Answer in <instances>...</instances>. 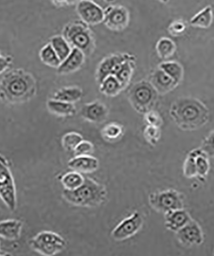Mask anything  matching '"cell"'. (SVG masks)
Wrapping results in <instances>:
<instances>
[{"instance_id":"obj_1","label":"cell","mask_w":214,"mask_h":256,"mask_svg":"<svg viewBox=\"0 0 214 256\" xmlns=\"http://www.w3.org/2000/svg\"><path fill=\"white\" fill-rule=\"evenodd\" d=\"M170 114L178 128L186 132L200 129L210 118V111L206 104L191 96L179 98L173 102Z\"/></svg>"},{"instance_id":"obj_2","label":"cell","mask_w":214,"mask_h":256,"mask_svg":"<svg viewBox=\"0 0 214 256\" xmlns=\"http://www.w3.org/2000/svg\"><path fill=\"white\" fill-rule=\"evenodd\" d=\"M36 93L35 78L30 73L22 68L10 70L0 81V100L6 104L28 102Z\"/></svg>"},{"instance_id":"obj_3","label":"cell","mask_w":214,"mask_h":256,"mask_svg":"<svg viewBox=\"0 0 214 256\" xmlns=\"http://www.w3.org/2000/svg\"><path fill=\"white\" fill-rule=\"evenodd\" d=\"M108 192L103 184L90 177H85L84 184L74 190L62 192L66 202L75 206L96 208L103 204L106 200Z\"/></svg>"},{"instance_id":"obj_4","label":"cell","mask_w":214,"mask_h":256,"mask_svg":"<svg viewBox=\"0 0 214 256\" xmlns=\"http://www.w3.org/2000/svg\"><path fill=\"white\" fill-rule=\"evenodd\" d=\"M72 48L82 52L85 56H90L94 50L95 40L88 24L82 20H76L66 25L63 36Z\"/></svg>"},{"instance_id":"obj_5","label":"cell","mask_w":214,"mask_h":256,"mask_svg":"<svg viewBox=\"0 0 214 256\" xmlns=\"http://www.w3.org/2000/svg\"><path fill=\"white\" fill-rule=\"evenodd\" d=\"M157 94H158L149 81L142 80L134 84L130 90L128 99L136 112L144 114L151 110L156 104Z\"/></svg>"},{"instance_id":"obj_6","label":"cell","mask_w":214,"mask_h":256,"mask_svg":"<svg viewBox=\"0 0 214 256\" xmlns=\"http://www.w3.org/2000/svg\"><path fill=\"white\" fill-rule=\"evenodd\" d=\"M185 196L175 189L152 192L148 196L150 206L156 212L165 214L185 208Z\"/></svg>"},{"instance_id":"obj_7","label":"cell","mask_w":214,"mask_h":256,"mask_svg":"<svg viewBox=\"0 0 214 256\" xmlns=\"http://www.w3.org/2000/svg\"><path fill=\"white\" fill-rule=\"evenodd\" d=\"M32 248L40 254L51 256L62 252L67 242L58 233L49 230L38 232L30 242Z\"/></svg>"},{"instance_id":"obj_8","label":"cell","mask_w":214,"mask_h":256,"mask_svg":"<svg viewBox=\"0 0 214 256\" xmlns=\"http://www.w3.org/2000/svg\"><path fill=\"white\" fill-rule=\"evenodd\" d=\"M0 198L11 211L16 208V190L14 180L8 162L0 155Z\"/></svg>"},{"instance_id":"obj_9","label":"cell","mask_w":214,"mask_h":256,"mask_svg":"<svg viewBox=\"0 0 214 256\" xmlns=\"http://www.w3.org/2000/svg\"><path fill=\"white\" fill-rule=\"evenodd\" d=\"M144 224V218L140 212L135 211L118 224L111 232V237L116 241L122 242L136 234Z\"/></svg>"},{"instance_id":"obj_10","label":"cell","mask_w":214,"mask_h":256,"mask_svg":"<svg viewBox=\"0 0 214 256\" xmlns=\"http://www.w3.org/2000/svg\"><path fill=\"white\" fill-rule=\"evenodd\" d=\"M130 13L122 6H110L104 10V24L112 31L122 32L128 27Z\"/></svg>"},{"instance_id":"obj_11","label":"cell","mask_w":214,"mask_h":256,"mask_svg":"<svg viewBox=\"0 0 214 256\" xmlns=\"http://www.w3.org/2000/svg\"><path fill=\"white\" fill-rule=\"evenodd\" d=\"M76 11L81 20L86 24L94 26L104 22V9L92 0H78Z\"/></svg>"},{"instance_id":"obj_12","label":"cell","mask_w":214,"mask_h":256,"mask_svg":"<svg viewBox=\"0 0 214 256\" xmlns=\"http://www.w3.org/2000/svg\"><path fill=\"white\" fill-rule=\"evenodd\" d=\"M176 237L179 243L186 248L199 246L204 240L201 226L193 219L176 232Z\"/></svg>"},{"instance_id":"obj_13","label":"cell","mask_w":214,"mask_h":256,"mask_svg":"<svg viewBox=\"0 0 214 256\" xmlns=\"http://www.w3.org/2000/svg\"><path fill=\"white\" fill-rule=\"evenodd\" d=\"M131 56L132 54H113L106 57L97 68L96 74L97 82L99 84L101 83L102 80L106 78V76L114 74L120 64Z\"/></svg>"},{"instance_id":"obj_14","label":"cell","mask_w":214,"mask_h":256,"mask_svg":"<svg viewBox=\"0 0 214 256\" xmlns=\"http://www.w3.org/2000/svg\"><path fill=\"white\" fill-rule=\"evenodd\" d=\"M81 116L88 122L100 124L106 121L108 116V109L103 102L96 100L83 105Z\"/></svg>"},{"instance_id":"obj_15","label":"cell","mask_w":214,"mask_h":256,"mask_svg":"<svg viewBox=\"0 0 214 256\" xmlns=\"http://www.w3.org/2000/svg\"><path fill=\"white\" fill-rule=\"evenodd\" d=\"M150 84L158 94L165 95L172 92L179 86L174 80L158 68L150 75Z\"/></svg>"},{"instance_id":"obj_16","label":"cell","mask_w":214,"mask_h":256,"mask_svg":"<svg viewBox=\"0 0 214 256\" xmlns=\"http://www.w3.org/2000/svg\"><path fill=\"white\" fill-rule=\"evenodd\" d=\"M164 225L170 232L176 233L192 220V217L185 209L172 210L164 214Z\"/></svg>"},{"instance_id":"obj_17","label":"cell","mask_w":214,"mask_h":256,"mask_svg":"<svg viewBox=\"0 0 214 256\" xmlns=\"http://www.w3.org/2000/svg\"><path fill=\"white\" fill-rule=\"evenodd\" d=\"M98 160L91 155H79L75 156L68 162V166L70 170L80 173H92L99 168Z\"/></svg>"},{"instance_id":"obj_18","label":"cell","mask_w":214,"mask_h":256,"mask_svg":"<svg viewBox=\"0 0 214 256\" xmlns=\"http://www.w3.org/2000/svg\"><path fill=\"white\" fill-rule=\"evenodd\" d=\"M85 54L76 48H72L69 56L61 62L60 65L56 68L58 74L66 75L78 70L85 62Z\"/></svg>"},{"instance_id":"obj_19","label":"cell","mask_w":214,"mask_h":256,"mask_svg":"<svg viewBox=\"0 0 214 256\" xmlns=\"http://www.w3.org/2000/svg\"><path fill=\"white\" fill-rule=\"evenodd\" d=\"M190 152L194 157L197 179L206 180L210 171V164L209 160L210 157L200 148H194Z\"/></svg>"},{"instance_id":"obj_20","label":"cell","mask_w":214,"mask_h":256,"mask_svg":"<svg viewBox=\"0 0 214 256\" xmlns=\"http://www.w3.org/2000/svg\"><path fill=\"white\" fill-rule=\"evenodd\" d=\"M22 228V221L6 220L0 222V237L10 241L20 238Z\"/></svg>"},{"instance_id":"obj_21","label":"cell","mask_w":214,"mask_h":256,"mask_svg":"<svg viewBox=\"0 0 214 256\" xmlns=\"http://www.w3.org/2000/svg\"><path fill=\"white\" fill-rule=\"evenodd\" d=\"M214 18L212 6H207L191 18L190 25L193 28L208 29L213 24Z\"/></svg>"},{"instance_id":"obj_22","label":"cell","mask_w":214,"mask_h":256,"mask_svg":"<svg viewBox=\"0 0 214 256\" xmlns=\"http://www.w3.org/2000/svg\"><path fill=\"white\" fill-rule=\"evenodd\" d=\"M48 110L54 115L59 116H74L76 112L74 104L51 99L46 102Z\"/></svg>"},{"instance_id":"obj_23","label":"cell","mask_w":214,"mask_h":256,"mask_svg":"<svg viewBox=\"0 0 214 256\" xmlns=\"http://www.w3.org/2000/svg\"><path fill=\"white\" fill-rule=\"evenodd\" d=\"M135 67L136 57L132 56L120 64L117 72L114 74L119 80L124 88H126L130 82Z\"/></svg>"},{"instance_id":"obj_24","label":"cell","mask_w":214,"mask_h":256,"mask_svg":"<svg viewBox=\"0 0 214 256\" xmlns=\"http://www.w3.org/2000/svg\"><path fill=\"white\" fill-rule=\"evenodd\" d=\"M82 96L83 91L78 86H66L56 91L52 99L74 104L80 100Z\"/></svg>"},{"instance_id":"obj_25","label":"cell","mask_w":214,"mask_h":256,"mask_svg":"<svg viewBox=\"0 0 214 256\" xmlns=\"http://www.w3.org/2000/svg\"><path fill=\"white\" fill-rule=\"evenodd\" d=\"M99 84L100 92L108 97H115L124 89L114 75H109Z\"/></svg>"},{"instance_id":"obj_26","label":"cell","mask_w":214,"mask_h":256,"mask_svg":"<svg viewBox=\"0 0 214 256\" xmlns=\"http://www.w3.org/2000/svg\"><path fill=\"white\" fill-rule=\"evenodd\" d=\"M168 76L179 84L184 78V68L180 63L176 61H164L159 64L158 67Z\"/></svg>"},{"instance_id":"obj_27","label":"cell","mask_w":214,"mask_h":256,"mask_svg":"<svg viewBox=\"0 0 214 256\" xmlns=\"http://www.w3.org/2000/svg\"><path fill=\"white\" fill-rule=\"evenodd\" d=\"M177 46L176 43L170 38L164 36L157 41L156 44V54L159 58L162 60H168L176 54Z\"/></svg>"},{"instance_id":"obj_28","label":"cell","mask_w":214,"mask_h":256,"mask_svg":"<svg viewBox=\"0 0 214 256\" xmlns=\"http://www.w3.org/2000/svg\"><path fill=\"white\" fill-rule=\"evenodd\" d=\"M59 180L66 190H74L84 184L85 177L82 173L72 170L59 178Z\"/></svg>"},{"instance_id":"obj_29","label":"cell","mask_w":214,"mask_h":256,"mask_svg":"<svg viewBox=\"0 0 214 256\" xmlns=\"http://www.w3.org/2000/svg\"><path fill=\"white\" fill-rule=\"evenodd\" d=\"M101 134L104 140L108 142H114L124 136V126L118 122L108 123L102 130Z\"/></svg>"},{"instance_id":"obj_30","label":"cell","mask_w":214,"mask_h":256,"mask_svg":"<svg viewBox=\"0 0 214 256\" xmlns=\"http://www.w3.org/2000/svg\"><path fill=\"white\" fill-rule=\"evenodd\" d=\"M50 44L54 48L61 62L65 60L72 52V48L62 36H56L50 40Z\"/></svg>"},{"instance_id":"obj_31","label":"cell","mask_w":214,"mask_h":256,"mask_svg":"<svg viewBox=\"0 0 214 256\" xmlns=\"http://www.w3.org/2000/svg\"><path fill=\"white\" fill-rule=\"evenodd\" d=\"M40 60L50 68H58L60 65L61 60L50 43L46 44L40 52Z\"/></svg>"},{"instance_id":"obj_32","label":"cell","mask_w":214,"mask_h":256,"mask_svg":"<svg viewBox=\"0 0 214 256\" xmlns=\"http://www.w3.org/2000/svg\"><path fill=\"white\" fill-rule=\"evenodd\" d=\"M83 140V136L78 132H68L62 136L61 144L67 152H74L78 144Z\"/></svg>"},{"instance_id":"obj_33","label":"cell","mask_w":214,"mask_h":256,"mask_svg":"<svg viewBox=\"0 0 214 256\" xmlns=\"http://www.w3.org/2000/svg\"><path fill=\"white\" fill-rule=\"evenodd\" d=\"M143 136L148 144L152 146H156L161 136L160 128L154 126L146 125L144 131Z\"/></svg>"},{"instance_id":"obj_34","label":"cell","mask_w":214,"mask_h":256,"mask_svg":"<svg viewBox=\"0 0 214 256\" xmlns=\"http://www.w3.org/2000/svg\"><path fill=\"white\" fill-rule=\"evenodd\" d=\"M168 30L174 38L183 36L188 30V22L182 19L173 20L168 26Z\"/></svg>"},{"instance_id":"obj_35","label":"cell","mask_w":214,"mask_h":256,"mask_svg":"<svg viewBox=\"0 0 214 256\" xmlns=\"http://www.w3.org/2000/svg\"><path fill=\"white\" fill-rule=\"evenodd\" d=\"M144 120L147 125L160 128L164 124V120L158 112L151 110L144 114Z\"/></svg>"},{"instance_id":"obj_36","label":"cell","mask_w":214,"mask_h":256,"mask_svg":"<svg viewBox=\"0 0 214 256\" xmlns=\"http://www.w3.org/2000/svg\"><path fill=\"white\" fill-rule=\"evenodd\" d=\"M200 148L209 157H214V130L202 140Z\"/></svg>"},{"instance_id":"obj_37","label":"cell","mask_w":214,"mask_h":256,"mask_svg":"<svg viewBox=\"0 0 214 256\" xmlns=\"http://www.w3.org/2000/svg\"><path fill=\"white\" fill-rule=\"evenodd\" d=\"M94 146L92 142L88 140L81 142L74 150L75 156L79 155H90L94 152Z\"/></svg>"},{"instance_id":"obj_38","label":"cell","mask_w":214,"mask_h":256,"mask_svg":"<svg viewBox=\"0 0 214 256\" xmlns=\"http://www.w3.org/2000/svg\"><path fill=\"white\" fill-rule=\"evenodd\" d=\"M13 62L12 57L10 56H0V75L10 68Z\"/></svg>"},{"instance_id":"obj_39","label":"cell","mask_w":214,"mask_h":256,"mask_svg":"<svg viewBox=\"0 0 214 256\" xmlns=\"http://www.w3.org/2000/svg\"><path fill=\"white\" fill-rule=\"evenodd\" d=\"M52 3L58 8H62V6H67V2L66 0H51Z\"/></svg>"},{"instance_id":"obj_40","label":"cell","mask_w":214,"mask_h":256,"mask_svg":"<svg viewBox=\"0 0 214 256\" xmlns=\"http://www.w3.org/2000/svg\"><path fill=\"white\" fill-rule=\"evenodd\" d=\"M67 2L68 6H74V4H76L78 0H66Z\"/></svg>"},{"instance_id":"obj_41","label":"cell","mask_w":214,"mask_h":256,"mask_svg":"<svg viewBox=\"0 0 214 256\" xmlns=\"http://www.w3.org/2000/svg\"><path fill=\"white\" fill-rule=\"evenodd\" d=\"M157 1L160 2L161 3L166 4H168V2H170V0H157Z\"/></svg>"},{"instance_id":"obj_42","label":"cell","mask_w":214,"mask_h":256,"mask_svg":"<svg viewBox=\"0 0 214 256\" xmlns=\"http://www.w3.org/2000/svg\"><path fill=\"white\" fill-rule=\"evenodd\" d=\"M104 1L106 2V3H112L115 0H104Z\"/></svg>"},{"instance_id":"obj_43","label":"cell","mask_w":214,"mask_h":256,"mask_svg":"<svg viewBox=\"0 0 214 256\" xmlns=\"http://www.w3.org/2000/svg\"><path fill=\"white\" fill-rule=\"evenodd\" d=\"M0 56H1V52H0Z\"/></svg>"},{"instance_id":"obj_44","label":"cell","mask_w":214,"mask_h":256,"mask_svg":"<svg viewBox=\"0 0 214 256\" xmlns=\"http://www.w3.org/2000/svg\"><path fill=\"white\" fill-rule=\"evenodd\" d=\"M0 253H1V250H0ZM0 255H1V254H0Z\"/></svg>"},{"instance_id":"obj_45","label":"cell","mask_w":214,"mask_h":256,"mask_svg":"<svg viewBox=\"0 0 214 256\" xmlns=\"http://www.w3.org/2000/svg\"></svg>"}]
</instances>
